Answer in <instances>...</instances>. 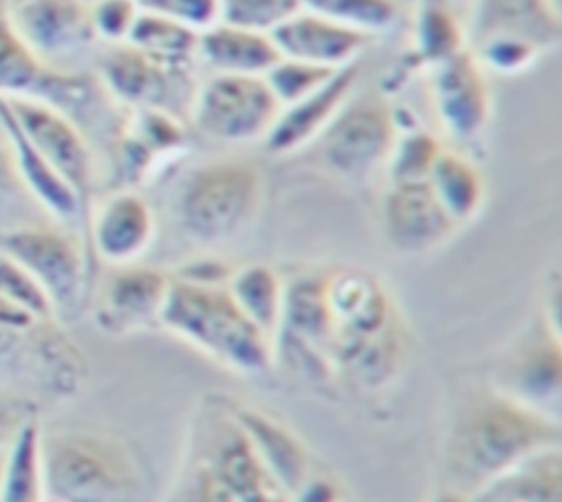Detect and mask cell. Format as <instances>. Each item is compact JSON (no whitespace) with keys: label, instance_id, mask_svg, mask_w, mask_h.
<instances>
[{"label":"cell","instance_id":"obj_1","mask_svg":"<svg viewBox=\"0 0 562 502\" xmlns=\"http://www.w3.org/2000/svg\"><path fill=\"white\" fill-rule=\"evenodd\" d=\"M254 180L244 170L221 169L203 175L188 199V215L195 229L221 232L237 223L252 195Z\"/></svg>","mask_w":562,"mask_h":502},{"label":"cell","instance_id":"obj_2","mask_svg":"<svg viewBox=\"0 0 562 502\" xmlns=\"http://www.w3.org/2000/svg\"><path fill=\"white\" fill-rule=\"evenodd\" d=\"M270 110V95L262 84L249 80H223L205 98L202 119L205 127L224 137L252 133Z\"/></svg>","mask_w":562,"mask_h":502},{"label":"cell","instance_id":"obj_3","mask_svg":"<svg viewBox=\"0 0 562 502\" xmlns=\"http://www.w3.org/2000/svg\"><path fill=\"white\" fill-rule=\"evenodd\" d=\"M169 318L211 346L228 345L245 334L243 319L227 300L199 289L176 290Z\"/></svg>","mask_w":562,"mask_h":502},{"label":"cell","instance_id":"obj_4","mask_svg":"<svg viewBox=\"0 0 562 502\" xmlns=\"http://www.w3.org/2000/svg\"><path fill=\"white\" fill-rule=\"evenodd\" d=\"M54 477L59 490L78 502H113L123 493L124 481L93 452H61L55 460Z\"/></svg>","mask_w":562,"mask_h":502},{"label":"cell","instance_id":"obj_5","mask_svg":"<svg viewBox=\"0 0 562 502\" xmlns=\"http://www.w3.org/2000/svg\"><path fill=\"white\" fill-rule=\"evenodd\" d=\"M4 249L24 270L52 285L55 293L68 295L77 281V261L59 240L45 235L19 233L3 240Z\"/></svg>","mask_w":562,"mask_h":502},{"label":"cell","instance_id":"obj_6","mask_svg":"<svg viewBox=\"0 0 562 502\" xmlns=\"http://www.w3.org/2000/svg\"><path fill=\"white\" fill-rule=\"evenodd\" d=\"M10 112L20 129L24 130L23 134H29L30 139L38 145L42 152L65 173L72 179H79L82 175V150L67 125L43 110L30 107V105L16 104Z\"/></svg>","mask_w":562,"mask_h":502},{"label":"cell","instance_id":"obj_7","mask_svg":"<svg viewBox=\"0 0 562 502\" xmlns=\"http://www.w3.org/2000/svg\"><path fill=\"white\" fill-rule=\"evenodd\" d=\"M486 502H560L559 466H531L516 475L506 471L485 491Z\"/></svg>","mask_w":562,"mask_h":502},{"label":"cell","instance_id":"obj_8","mask_svg":"<svg viewBox=\"0 0 562 502\" xmlns=\"http://www.w3.org/2000/svg\"><path fill=\"white\" fill-rule=\"evenodd\" d=\"M148 229L147 214L132 199L115 204L105 217L100 239L108 253L123 255L137 249Z\"/></svg>","mask_w":562,"mask_h":502},{"label":"cell","instance_id":"obj_9","mask_svg":"<svg viewBox=\"0 0 562 502\" xmlns=\"http://www.w3.org/2000/svg\"><path fill=\"white\" fill-rule=\"evenodd\" d=\"M0 115L8 128L12 130L14 140H16L22 157L24 172L27 173L29 179L32 180L35 187L43 193L44 197L52 201L58 208L68 210L72 208V197L65 185L54 178L47 166L40 159L38 153L35 152L32 145L29 144L26 135L20 129L16 119H14L12 112L4 104H0Z\"/></svg>","mask_w":562,"mask_h":502},{"label":"cell","instance_id":"obj_10","mask_svg":"<svg viewBox=\"0 0 562 502\" xmlns=\"http://www.w3.org/2000/svg\"><path fill=\"white\" fill-rule=\"evenodd\" d=\"M24 429L14 441L4 474L3 502H34L35 500V436Z\"/></svg>","mask_w":562,"mask_h":502},{"label":"cell","instance_id":"obj_11","mask_svg":"<svg viewBox=\"0 0 562 502\" xmlns=\"http://www.w3.org/2000/svg\"><path fill=\"white\" fill-rule=\"evenodd\" d=\"M210 52L220 62L234 67H262L272 59L268 45L258 38L238 34H218L210 39Z\"/></svg>","mask_w":562,"mask_h":502},{"label":"cell","instance_id":"obj_12","mask_svg":"<svg viewBox=\"0 0 562 502\" xmlns=\"http://www.w3.org/2000/svg\"><path fill=\"white\" fill-rule=\"evenodd\" d=\"M34 72V62L27 49L12 33L0 27V89L27 87Z\"/></svg>","mask_w":562,"mask_h":502},{"label":"cell","instance_id":"obj_13","mask_svg":"<svg viewBox=\"0 0 562 502\" xmlns=\"http://www.w3.org/2000/svg\"><path fill=\"white\" fill-rule=\"evenodd\" d=\"M0 296L30 313L45 308L42 290L16 261L0 260Z\"/></svg>","mask_w":562,"mask_h":502},{"label":"cell","instance_id":"obj_14","mask_svg":"<svg viewBox=\"0 0 562 502\" xmlns=\"http://www.w3.org/2000/svg\"><path fill=\"white\" fill-rule=\"evenodd\" d=\"M32 313L0 296V360L7 358L32 326Z\"/></svg>","mask_w":562,"mask_h":502},{"label":"cell","instance_id":"obj_15","mask_svg":"<svg viewBox=\"0 0 562 502\" xmlns=\"http://www.w3.org/2000/svg\"><path fill=\"white\" fill-rule=\"evenodd\" d=\"M378 119L374 118H359L360 130L351 133L346 127L340 134L338 144V157L345 160L363 159L369 153H373L378 148V139L381 138V130L379 128Z\"/></svg>","mask_w":562,"mask_h":502},{"label":"cell","instance_id":"obj_16","mask_svg":"<svg viewBox=\"0 0 562 502\" xmlns=\"http://www.w3.org/2000/svg\"><path fill=\"white\" fill-rule=\"evenodd\" d=\"M159 294V283L155 277L148 275H135L125 279L120 286L117 300L120 305L132 308H147L157 299Z\"/></svg>","mask_w":562,"mask_h":502},{"label":"cell","instance_id":"obj_17","mask_svg":"<svg viewBox=\"0 0 562 502\" xmlns=\"http://www.w3.org/2000/svg\"><path fill=\"white\" fill-rule=\"evenodd\" d=\"M13 424V417L8 404L0 400V444L10 434V426Z\"/></svg>","mask_w":562,"mask_h":502},{"label":"cell","instance_id":"obj_18","mask_svg":"<svg viewBox=\"0 0 562 502\" xmlns=\"http://www.w3.org/2000/svg\"><path fill=\"white\" fill-rule=\"evenodd\" d=\"M7 162H4V158L2 152H0V184L4 182V179H7Z\"/></svg>","mask_w":562,"mask_h":502},{"label":"cell","instance_id":"obj_19","mask_svg":"<svg viewBox=\"0 0 562 502\" xmlns=\"http://www.w3.org/2000/svg\"><path fill=\"white\" fill-rule=\"evenodd\" d=\"M436 502H465V501L461 500L460 497L448 495V497H441V499H439Z\"/></svg>","mask_w":562,"mask_h":502}]
</instances>
